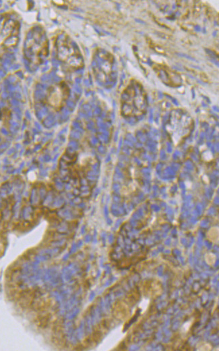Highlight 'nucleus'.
Here are the masks:
<instances>
[{"mask_svg": "<svg viewBox=\"0 0 219 351\" xmlns=\"http://www.w3.org/2000/svg\"><path fill=\"white\" fill-rule=\"evenodd\" d=\"M24 57L33 67L41 65L49 56V40L41 26L32 27L27 35L24 49Z\"/></svg>", "mask_w": 219, "mask_h": 351, "instance_id": "7ed1b4c3", "label": "nucleus"}, {"mask_svg": "<svg viewBox=\"0 0 219 351\" xmlns=\"http://www.w3.org/2000/svg\"><path fill=\"white\" fill-rule=\"evenodd\" d=\"M70 94V88L65 80L51 85L47 90L46 101L51 107L60 109Z\"/></svg>", "mask_w": 219, "mask_h": 351, "instance_id": "39448f33", "label": "nucleus"}, {"mask_svg": "<svg viewBox=\"0 0 219 351\" xmlns=\"http://www.w3.org/2000/svg\"><path fill=\"white\" fill-rule=\"evenodd\" d=\"M177 112L178 116L175 117L172 115L170 122L171 124L168 126V127L173 126V128H167V129L169 130L177 127L178 128V130H177V131L175 132L171 137L173 140H174L177 133H178L176 139H178L177 143H179L180 141H183L184 139H186V137L189 135L193 128V121L189 115L184 114V113L183 114L182 111H178Z\"/></svg>", "mask_w": 219, "mask_h": 351, "instance_id": "0eeeda50", "label": "nucleus"}, {"mask_svg": "<svg viewBox=\"0 0 219 351\" xmlns=\"http://www.w3.org/2000/svg\"><path fill=\"white\" fill-rule=\"evenodd\" d=\"M57 60L68 71H76L84 66L83 55L78 45L65 32L58 34L54 39Z\"/></svg>", "mask_w": 219, "mask_h": 351, "instance_id": "f257e3e1", "label": "nucleus"}, {"mask_svg": "<svg viewBox=\"0 0 219 351\" xmlns=\"http://www.w3.org/2000/svg\"><path fill=\"white\" fill-rule=\"evenodd\" d=\"M121 112L126 116H140L146 112L147 95L140 82L135 78L128 82L121 92Z\"/></svg>", "mask_w": 219, "mask_h": 351, "instance_id": "f03ea898", "label": "nucleus"}, {"mask_svg": "<svg viewBox=\"0 0 219 351\" xmlns=\"http://www.w3.org/2000/svg\"><path fill=\"white\" fill-rule=\"evenodd\" d=\"M93 70L96 78L103 84L111 80L114 74L115 58L109 51L97 49L93 56Z\"/></svg>", "mask_w": 219, "mask_h": 351, "instance_id": "20e7f679", "label": "nucleus"}, {"mask_svg": "<svg viewBox=\"0 0 219 351\" xmlns=\"http://www.w3.org/2000/svg\"><path fill=\"white\" fill-rule=\"evenodd\" d=\"M152 67L158 78L165 85L177 88L183 84V77L181 74L166 64L155 63L152 64Z\"/></svg>", "mask_w": 219, "mask_h": 351, "instance_id": "423d86ee", "label": "nucleus"}]
</instances>
